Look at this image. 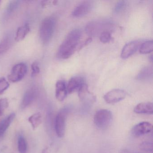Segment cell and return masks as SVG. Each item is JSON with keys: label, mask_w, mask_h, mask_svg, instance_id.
<instances>
[{"label": "cell", "mask_w": 153, "mask_h": 153, "mask_svg": "<svg viewBox=\"0 0 153 153\" xmlns=\"http://www.w3.org/2000/svg\"><path fill=\"white\" fill-rule=\"evenodd\" d=\"M68 94L67 83L63 80L57 81L55 85V97L58 101L62 102Z\"/></svg>", "instance_id": "cell-12"}, {"label": "cell", "mask_w": 153, "mask_h": 153, "mask_svg": "<svg viewBox=\"0 0 153 153\" xmlns=\"http://www.w3.org/2000/svg\"><path fill=\"white\" fill-rule=\"evenodd\" d=\"M140 149L144 151L149 152H152L153 151V144L151 142L145 141L142 142L140 146Z\"/></svg>", "instance_id": "cell-28"}, {"label": "cell", "mask_w": 153, "mask_h": 153, "mask_svg": "<svg viewBox=\"0 0 153 153\" xmlns=\"http://www.w3.org/2000/svg\"><path fill=\"white\" fill-rule=\"evenodd\" d=\"M113 27V24L109 20L92 21L87 25L86 32L88 35L91 36H100L103 32H111Z\"/></svg>", "instance_id": "cell-3"}, {"label": "cell", "mask_w": 153, "mask_h": 153, "mask_svg": "<svg viewBox=\"0 0 153 153\" xmlns=\"http://www.w3.org/2000/svg\"><path fill=\"white\" fill-rule=\"evenodd\" d=\"M31 69H32L31 75H32V77L35 76L40 73V67H39V64L37 62H34L32 63Z\"/></svg>", "instance_id": "cell-29"}, {"label": "cell", "mask_w": 153, "mask_h": 153, "mask_svg": "<svg viewBox=\"0 0 153 153\" xmlns=\"http://www.w3.org/2000/svg\"><path fill=\"white\" fill-rule=\"evenodd\" d=\"M100 41L103 43H106L111 42L112 40L111 33L110 32H104L100 35Z\"/></svg>", "instance_id": "cell-24"}, {"label": "cell", "mask_w": 153, "mask_h": 153, "mask_svg": "<svg viewBox=\"0 0 153 153\" xmlns=\"http://www.w3.org/2000/svg\"><path fill=\"white\" fill-rule=\"evenodd\" d=\"M18 150L19 153H26L27 151V144L25 138L23 136H20L18 142Z\"/></svg>", "instance_id": "cell-22"}, {"label": "cell", "mask_w": 153, "mask_h": 153, "mask_svg": "<svg viewBox=\"0 0 153 153\" xmlns=\"http://www.w3.org/2000/svg\"><path fill=\"white\" fill-rule=\"evenodd\" d=\"M93 8L92 1H86L78 4L74 9L72 15L74 17L79 18L84 16L91 11Z\"/></svg>", "instance_id": "cell-10"}, {"label": "cell", "mask_w": 153, "mask_h": 153, "mask_svg": "<svg viewBox=\"0 0 153 153\" xmlns=\"http://www.w3.org/2000/svg\"><path fill=\"white\" fill-rule=\"evenodd\" d=\"M112 120V113L107 109L98 110L94 116V123L100 129H107L111 125Z\"/></svg>", "instance_id": "cell-4"}, {"label": "cell", "mask_w": 153, "mask_h": 153, "mask_svg": "<svg viewBox=\"0 0 153 153\" xmlns=\"http://www.w3.org/2000/svg\"><path fill=\"white\" fill-rule=\"evenodd\" d=\"M153 51V41H148L143 43L140 48V53L141 54H147Z\"/></svg>", "instance_id": "cell-20"}, {"label": "cell", "mask_w": 153, "mask_h": 153, "mask_svg": "<svg viewBox=\"0 0 153 153\" xmlns=\"http://www.w3.org/2000/svg\"><path fill=\"white\" fill-rule=\"evenodd\" d=\"M30 26L28 23H26L24 25L19 27L15 37L16 41L19 42L24 40L30 32Z\"/></svg>", "instance_id": "cell-16"}, {"label": "cell", "mask_w": 153, "mask_h": 153, "mask_svg": "<svg viewBox=\"0 0 153 153\" xmlns=\"http://www.w3.org/2000/svg\"><path fill=\"white\" fill-rule=\"evenodd\" d=\"M56 25V19L54 17H48L42 21L39 28V35L43 43L46 44L50 42L53 36Z\"/></svg>", "instance_id": "cell-2"}, {"label": "cell", "mask_w": 153, "mask_h": 153, "mask_svg": "<svg viewBox=\"0 0 153 153\" xmlns=\"http://www.w3.org/2000/svg\"><path fill=\"white\" fill-rule=\"evenodd\" d=\"M78 92L79 99L82 102L95 101V97L88 91V87L86 84H85Z\"/></svg>", "instance_id": "cell-15"}, {"label": "cell", "mask_w": 153, "mask_h": 153, "mask_svg": "<svg viewBox=\"0 0 153 153\" xmlns=\"http://www.w3.org/2000/svg\"><path fill=\"white\" fill-rule=\"evenodd\" d=\"M42 153H49L48 148H45L44 149H43Z\"/></svg>", "instance_id": "cell-30"}, {"label": "cell", "mask_w": 153, "mask_h": 153, "mask_svg": "<svg viewBox=\"0 0 153 153\" xmlns=\"http://www.w3.org/2000/svg\"><path fill=\"white\" fill-rule=\"evenodd\" d=\"M27 67L25 63L21 62L15 65L8 76L10 82L16 83L24 79L27 72Z\"/></svg>", "instance_id": "cell-6"}, {"label": "cell", "mask_w": 153, "mask_h": 153, "mask_svg": "<svg viewBox=\"0 0 153 153\" xmlns=\"http://www.w3.org/2000/svg\"><path fill=\"white\" fill-rule=\"evenodd\" d=\"M9 86V83L5 78H0V94L4 93Z\"/></svg>", "instance_id": "cell-25"}, {"label": "cell", "mask_w": 153, "mask_h": 153, "mask_svg": "<svg viewBox=\"0 0 153 153\" xmlns=\"http://www.w3.org/2000/svg\"><path fill=\"white\" fill-rule=\"evenodd\" d=\"M127 93L124 90L114 89L106 93L104 99L108 104H114L123 100L126 97Z\"/></svg>", "instance_id": "cell-7"}, {"label": "cell", "mask_w": 153, "mask_h": 153, "mask_svg": "<svg viewBox=\"0 0 153 153\" xmlns=\"http://www.w3.org/2000/svg\"><path fill=\"white\" fill-rule=\"evenodd\" d=\"M16 116L15 113H12L7 116L0 123V137H2L10 126Z\"/></svg>", "instance_id": "cell-18"}, {"label": "cell", "mask_w": 153, "mask_h": 153, "mask_svg": "<svg viewBox=\"0 0 153 153\" xmlns=\"http://www.w3.org/2000/svg\"><path fill=\"white\" fill-rule=\"evenodd\" d=\"M1 1H0V5H1Z\"/></svg>", "instance_id": "cell-31"}, {"label": "cell", "mask_w": 153, "mask_h": 153, "mask_svg": "<svg viewBox=\"0 0 153 153\" xmlns=\"http://www.w3.org/2000/svg\"><path fill=\"white\" fill-rule=\"evenodd\" d=\"M126 6V1H118L114 7V13L118 14V13H120L124 9Z\"/></svg>", "instance_id": "cell-27"}, {"label": "cell", "mask_w": 153, "mask_h": 153, "mask_svg": "<svg viewBox=\"0 0 153 153\" xmlns=\"http://www.w3.org/2000/svg\"><path fill=\"white\" fill-rule=\"evenodd\" d=\"M38 94V89L35 86L28 88L24 94L21 104L22 109L26 108L32 104L36 99Z\"/></svg>", "instance_id": "cell-9"}, {"label": "cell", "mask_w": 153, "mask_h": 153, "mask_svg": "<svg viewBox=\"0 0 153 153\" xmlns=\"http://www.w3.org/2000/svg\"><path fill=\"white\" fill-rule=\"evenodd\" d=\"M152 125L148 122L143 121L133 126L131 129V134L134 137H138L148 133L152 130Z\"/></svg>", "instance_id": "cell-8"}, {"label": "cell", "mask_w": 153, "mask_h": 153, "mask_svg": "<svg viewBox=\"0 0 153 153\" xmlns=\"http://www.w3.org/2000/svg\"><path fill=\"white\" fill-rule=\"evenodd\" d=\"M134 111L138 114H152L153 113V103L149 102L140 103L135 106Z\"/></svg>", "instance_id": "cell-14"}, {"label": "cell", "mask_w": 153, "mask_h": 153, "mask_svg": "<svg viewBox=\"0 0 153 153\" xmlns=\"http://www.w3.org/2000/svg\"><path fill=\"white\" fill-rule=\"evenodd\" d=\"M28 121L33 129H36L42 123V115L40 113H35L28 118Z\"/></svg>", "instance_id": "cell-19"}, {"label": "cell", "mask_w": 153, "mask_h": 153, "mask_svg": "<svg viewBox=\"0 0 153 153\" xmlns=\"http://www.w3.org/2000/svg\"><path fill=\"white\" fill-rule=\"evenodd\" d=\"M19 1H10L7 9V14H11L16 10L19 6Z\"/></svg>", "instance_id": "cell-23"}, {"label": "cell", "mask_w": 153, "mask_h": 153, "mask_svg": "<svg viewBox=\"0 0 153 153\" xmlns=\"http://www.w3.org/2000/svg\"><path fill=\"white\" fill-rule=\"evenodd\" d=\"M139 45L140 42L138 41H132L127 44L122 51L121 57L123 59H128L136 52Z\"/></svg>", "instance_id": "cell-13"}, {"label": "cell", "mask_w": 153, "mask_h": 153, "mask_svg": "<svg viewBox=\"0 0 153 153\" xmlns=\"http://www.w3.org/2000/svg\"><path fill=\"white\" fill-rule=\"evenodd\" d=\"M81 37L79 29H74L69 33L58 50V58L63 59L70 58L76 50Z\"/></svg>", "instance_id": "cell-1"}, {"label": "cell", "mask_w": 153, "mask_h": 153, "mask_svg": "<svg viewBox=\"0 0 153 153\" xmlns=\"http://www.w3.org/2000/svg\"><path fill=\"white\" fill-rule=\"evenodd\" d=\"M85 84V80L82 77L75 76L71 78L67 84L68 94L78 92Z\"/></svg>", "instance_id": "cell-11"}, {"label": "cell", "mask_w": 153, "mask_h": 153, "mask_svg": "<svg viewBox=\"0 0 153 153\" xmlns=\"http://www.w3.org/2000/svg\"><path fill=\"white\" fill-rule=\"evenodd\" d=\"M9 106V102L7 98H2L0 100V116H2L5 110Z\"/></svg>", "instance_id": "cell-26"}, {"label": "cell", "mask_w": 153, "mask_h": 153, "mask_svg": "<svg viewBox=\"0 0 153 153\" xmlns=\"http://www.w3.org/2000/svg\"><path fill=\"white\" fill-rule=\"evenodd\" d=\"M153 68L152 66H147L141 69L137 76V79L141 81H146L152 78L153 76Z\"/></svg>", "instance_id": "cell-17"}, {"label": "cell", "mask_w": 153, "mask_h": 153, "mask_svg": "<svg viewBox=\"0 0 153 153\" xmlns=\"http://www.w3.org/2000/svg\"><path fill=\"white\" fill-rule=\"evenodd\" d=\"M68 109L62 108L57 114L55 119V129L56 134L59 137H62L66 131V120Z\"/></svg>", "instance_id": "cell-5"}, {"label": "cell", "mask_w": 153, "mask_h": 153, "mask_svg": "<svg viewBox=\"0 0 153 153\" xmlns=\"http://www.w3.org/2000/svg\"><path fill=\"white\" fill-rule=\"evenodd\" d=\"M11 41L10 38L8 36L4 37L0 42V55L5 53L10 48Z\"/></svg>", "instance_id": "cell-21"}]
</instances>
